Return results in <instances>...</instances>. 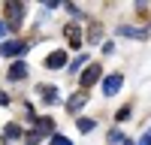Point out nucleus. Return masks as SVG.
Wrapping results in <instances>:
<instances>
[{
	"label": "nucleus",
	"mask_w": 151,
	"mask_h": 145,
	"mask_svg": "<svg viewBox=\"0 0 151 145\" xmlns=\"http://www.w3.org/2000/svg\"><path fill=\"white\" fill-rule=\"evenodd\" d=\"M100 76H103V67H100V64H88V70L79 76V85H82V91H88L91 85H97V82H100Z\"/></svg>",
	"instance_id": "nucleus-1"
},
{
	"label": "nucleus",
	"mask_w": 151,
	"mask_h": 145,
	"mask_svg": "<svg viewBox=\"0 0 151 145\" xmlns=\"http://www.w3.org/2000/svg\"><path fill=\"white\" fill-rule=\"evenodd\" d=\"M121 79H124L121 72H112V76H106V79H103V94H106V97H115V94L121 91Z\"/></svg>",
	"instance_id": "nucleus-2"
},
{
	"label": "nucleus",
	"mask_w": 151,
	"mask_h": 145,
	"mask_svg": "<svg viewBox=\"0 0 151 145\" xmlns=\"http://www.w3.org/2000/svg\"><path fill=\"white\" fill-rule=\"evenodd\" d=\"M24 42H18V39H6V42H0V55L3 57H15V55H21L24 52Z\"/></svg>",
	"instance_id": "nucleus-3"
},
{
	"label": "nucleus",
	"mask_w": 151,
	"mask_h": 145,
	"mask_svg": "<svg viewBox=\"0 0 151 145\" xmlns=\"http://www.w3.org/2000/svg\"><path fill=\"white\" fill-rule=\"evenodd\" d=\"M6 18L9 27H18V21L24 18V3H6Z\"/></svg>",
	"instance_id": "nucleus-4"
},
{
	"label": "nucleus",
	"mask_w": 151,
	"mask_h": 145,
	"mask_svg": "<svg viewBox=\"0 0 151 145\" xmlns=\"http://www.w3.org/2000/svg\"><path fill=\"white\" fill-rule=\"evenodd\" d=\"M21 79H27V64H24V60H15V64L9 67V82H21Z\"/></svg>",
	"instance_id": "nucleus-5"
},
{
	"label": "nucleus",
	"mask_w": 151,
	"mask_h": 145,
	"mask_svg": "<svg viewBox=\"0 0 151 145\" xmlns=\"http://www.w3.org/2000/svg\"><path fill=\"white\" fill-rule=\"evenodd\" d=\"M118 33H121V36H130V39H148L151 30H136V27H130V24H121Z\"/></svg>",
	"instance_id": "nucleus-6"
},
{
	"label": "nucleus",
	"mask_w": 151,
	"mask_h": 145,
	"mask_svg": "<svg viewBox=\"0 0 151 145\" xmlns=\"http://www.w3.org/2000/svg\"><path fill=\"white\" fill-rule=\"evenodd\" d=\"M64 64H67V55H64V52H52V55L45 57V67H48V70H60Z\"/></svg>",
	"instance_id": "nucleus-7"
},
{
	"label": "nucleus",
	"mask_w": 151,
	"mask_h": 145,
	"mask_svg": "<svg viewBox=\"0 0 151 145\" xmlns=\"http://www.w3.org/2000/svg\"><path fill=\"white\" fill-rule=\"evenodd\" d=\"M85 100H88V94H85V91H79V94H73L70 100H67V109H70V112H79V109L85 106Z\"/></svg>",
	"instance_id": "nucleus-8"
},
{
	"label": "nucleus",
	"mask_w": 151,
	"mask_h": 145,
	"mask_svg": "<svg viewBox=\"0 0 151 145\" xmlns=\"http://www.w3.org/2000/svg\"><path fill=\"white\" fill-rule=\"evenodd\" d=\"M36 133H40V136H48V133H52L55 136V121L52 118H40L36 121Z\"/></svg>",
	"instance_id": "nucleus-9"
},
{
	"label": "nucleus",
	"mask_w": 151,
	"mask_h": 145,
	"mask_svg": "<svg viewBox=\"0 0 151 145\" xmlns=\"http://www.w3.org/2000/svg\"><path fill=\"white\" fill-rule=\"evenodd\" d=\"M67 36H70V45H82V33H79L76 24H70V27H67Z\"/></svg>",
	"instance_id": "nucleus-10"
},
{
	"label": "nucleus",
	"mask_w": 151,
	"mask_h": 145,
	"mask_svg": "<svg viewBox=\"0 0 151 145\" xmlns=\"http://www.w3.org/2000/svg\"><path fill=\"white\" fill-rule=\"evenodd\" d=\"M94 127H97V121H94V118H79V130H82V133H91Z\"/></svg>",
	"instance_id": "nucleus-11"
},
{
	"label": "nucleus",
	"mask_w": 151,
	"mask_h": 145,
	"mask_svg": "<svg viewBox=\"0 0 151 145\" xmlns=\"http://www.w3.org/2000/svg\"><path fill=\"white\" fill-rule=\"evenodd\" d=\"M21 136V127L18 124H6V139H18Z\"/></svg>",
	"instance_id": "nucleus-12"
},
{
	"label": "nucleus",
	"mask_w": 151,
	"mask_h": 145,
	"mask_svg": "<svg viewBox=\"0 0 151 145\" xmlns=\"http://www.w3.org/2000/svg\"><path fill=\"white\" fill-rule=\"evenodd\" d=\"M40 94L45 97L48 103H58V91H55V88H40Z\"/></svg>",
	"instance_id": "nucleus-13"
},
{
	"label": "nucleus",
	"mask_w": 151,
	"mask_h": 145,
	"mask_svg": "<svg viewBox=\"0 0 151 145\" xmlns=\"http://www.w3.org/2000/svg\"><path fill=\"white\" fill-rule=\"evenodd\" d=\"M100 36H103V30H100V27H91V33H88V42H100Z\"/></svg>",
	"instance_id": "nucleus-14"
},
{
	"label": "nucleus",
	"mask_w": 151,
	"mask_h": 145,
	"mask_svg": "<svg viewBox=\"0 0 151 145\" xmlns=\"http://www.w3.org/2000/svg\"><path fill=\"white\" fill-rule=\"evenodd\" d=\"M112 142H124V133L121 130H109V145Z\"/></svg>",
	"instance_id": "nucleus-15"
},
{
	"label": "nucleus",
	"mask_w": 151,
	"mask_h": 145,
	"mask_svg": "<svg viewBox=\"0 0 151 145\" xmlns=\"http://www.w3.org/2000/svg\"><path fill=\"white\" fill-rule=\"evenodd\" d=\"M52 145H73L67 136H60V133H55V136H52Z\"/></svg>",
	"instance_id": "nucleus-16"
},
{
	"label": "nucleus",
	"mask_w": 151,
	"mask_h": 145,
	"mask_svg": "<svg viewBox=\"0 0 151 145\" xmlns=\"http://www.w3.org/2000/svg\"><path fill=\"white\" fill-rule=\"evenodd\" d=\"M40 139H42V136H40V133H36V130H33V133H27V139H24V145H36Z\"/></svg>",
	"instance_id": "nucleus-17"
},
{
	"label": "nucleus",
	"mask_w": 151,
	"mask_h": 145,
	"mask_svg": "<svg viewBox=\"0 0 151 145\" xmlns=\"http://www.w3.org/2000/svg\"><path fill=\"white\" fill-rule=\"evenodd\" d=\"M136 145H151V127H148L142 136H139V142H136Z\"/></svg>",
	"instance_id": "nucleus-18"
},
{
	"label": "nucleus",
	"mask_w": 151,
	"mask_h": 145,
	"mask_svg": "<svg viewBox=\"0 0 151 145\" xmlns=\"http://www.w3.org/2000/svg\"><path fill=\"white\" fill-rule=\"evenodd\" d=\"M85 60H88V55H79V57H76V60H73V70H79V67L85 64Z\"/></svg>",
	"instance_id": "nucleus-19"
},
{
	"label": "nucleus",
	"mask_w": 151,
	"mask_h": 145,
	"mask_svg": "<svg viewBox=\"0 0 151 145\" xmlns=\"http://www.w3.org/2000/svg\"><path fill=\"white\" fill-rule=\"evenodd\" d=\"M6 33H9V21H0V39H3Z\"/></svg>",
	"instance_id": "nucleus-20"
},
{
	"label": "nucleus",
	"mask_w": 151,
	"mask_h": 145,
	"mask_svg": "<svg viewBox=\"0 0 151 145\" xmlns=\"http://www.w3.org/2000/svg\"><path fill=\"white\" fill-rule=\"evenodd\" d=\"M124 118H130V106H124L121 112H118V121H124Z\"/></svg>",
	"instance_id": "nucleus-21"
},
{
	"label": "nucleus",
	"mask_w": 151,
	"mask_h": 145,
	"mask_svg": "<svg viewBox=\"0 0 151 145\" xmlns=\"http://www.w3.org/2000/svg\"><path fill=\"white\" fill-rule=\"evenodd\" d=\"M0 106H9V97H6V91H0Z\"/></svg>",
	"instance_id": "nucleus-22"
},
{
	"label": "nucleus",
	"mask_w": 151,
	"mask_h": 145,
	"mask_svg": "<svg viewBox=\"0 0 151 145\" xmlns=\"http://www.w3.org/2000/svg\"><path fill=\"white\" fill-rule=\"evenodd\" d=\"M124 145H133V142H124Z\"/></svg>",
	"instance_id": "nucleus-23"
}]
</instances>
